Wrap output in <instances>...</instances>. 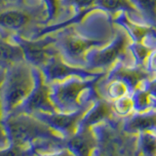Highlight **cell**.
Returning <instances> with one entry per match:
<instances>
[{
	"label": "cell",
	"instance_id": "13",
	"mask_svg": "<svg viewBox=\"0 0 156 156\" xmlns=\"http://www.w3.org/2000/svg\"><path fill=\"white\" fill-rule=\"evenodd\" d=\"M45 7L46 10V21L44 26L61 23L62 16L67 13L62 0H39Z\"/></svg>",
	"mask_w": 156,
	"mask_h": 156
},
{
	"label": "cell",
	"instance_id": "18",
	"mask_svg": "<svg viewBox=\"0 0 156 156\" xmlns=\"http://www.w3.org/2000/svg\"><path fill=\"white\" fill-rule=\"evenodd\" d=\"M144 69L147 71L151 76L156 75V49L149 54L144 63Z\"/></svg>",
	"mask_w": 156,
	"mask_h": 156
},
{
	"label": "cell",
	"instance_id": "10",
	"mask_svg": "<svg viewBox=\"0 0 156 156\" xmlns=\"http://www.w3.org/2000/svg\"><path fill=\"white\" fill-rule=\"evenodd\" d=\"M105 77L114 78L123 81L129 86L134 93L135 90L143 85V83L152 77L144 69V67L139 66H127L122 62H117L110 69L105 73Z\"/></svg>",
	"mask_w": 156,
	"mask_h": 156
},
{
	"label": "cell",
	"instance_id": "2",
	"mask_svg": "<svg viewBox=\"0 0 156 156\" xmlns=\"http://www.w3.org/2000/svg\"><path fill=\"white\" fill-rule=\"evenodd\" d=\"M105 74L91 78L71 76L50 83L53 104L58 112H74L95 101L98 82Z\"/></svg>",
	"mask_w": 156,
	"mask_h": 156
},
{
	"label": "cell",
	"instance_id": "4",
	"mask_svg": "<svg viewBox=\"0 0 156 156\" xmlns=\"http://www.w3.org/2000/svg\"><path fill=\"white\" fill-rule=\"evenodd\" d=\"M132 40L123 28L116 26L114 37L105 46L92 49L85 57L86 68L94 71L107 72L117 62L135 66L136 62L129 50Z\"/></svg>",
	"mask_w": 156,
	"mask_h": 156
},
{
	"label": "cell",
	"instance_id": "7",
	"mask_svg": "<svg viewBox=\"0 0 156 156\" xmlns=\"http://www.w3.org/2000/svg\"><path fill=\"white\" fill-rule=\"evenodd\" d=\"M33 69L35 84L27 99L15 112H23L30 115L56 112V107L53 104L51 97V84L46 80L40 68L33 66Z\"/></svg>",
	"mask_w": 156,
	"mask_h": 156
},
{
	"label": "cell",
	"instance_id": "17",
	"mask_svg": "<svg viewBox=\"0 0 156 156\" xmlns=\"http://www.w3.org/2000/svg\"><path fill=\"white\" fill-rule=\"evenodd\" d=\"M112 108L117 114L126 116L134 109V102L131 96H125L112 101Z\"/></svg>",
	"mask_w": 156,
	"mask_h": 156
},
{
	"label": "cell",
	"instance_id": "15",
	"mask_svg": "<svg viewBox=\"0 0 156 156\" xmlns=\"http://www.w3.org/2000/svg\"><path fill=\"white\" fill-rule=\"evenodd\" d=\"M129 50L136 62V65L139 66H141V67H144V63H145L146 58H148L149 54L153 51V49L146 46L144 43L131 42L130 46H129Z\"/></svg>",
	"mask_w": 156,
	"mask_h": 156
},
{
	"label": "cell",
	"instance_id": "6",
	"mask_svg": "<svg viewBox=\"0 0 156 156\" xmlns=\"http://www.w3.org/2000/svg\"><path fill=\"white\" fill-rule=\"evenodd\" d=\"M12 39L22 48L24 61L29 65L41 68L50 58L58 53L55 34L29 38L22 33H10Z\"/></svg>",
	"mask_w": 156,
	"mask_h": 156
},
{
	"label": "cell",
	"instance_id": "14",
	"mask_svg": "<svg viewBox=\"0 0 156 156\" xmlns=\"http://www.w3.org/2000/svg\"><path fill=\"white\" fill-rule=\"evenodd\" d=\"M145 23L156 27V0H131Z\"/></svg>",
	"mask_w": 156,
	"mask_h": 156
},
{
	"label": "cell",
	"instance_id": "19",
	"mask_svg": "<svg viewBox=\"0 0 156 156\" xmlns=\"http://www.w3.org/2000/svg\"><path fill=\"white\" fill-rule=\"evenodd\" d=\"M141 86H143L144 89L147 90L156 100V75L148 78L147 80H145Z\"/></svg>",
	"mask_w": 156,
	"mask_h": 156
},
{
	"label": "cell",
	"instance_id": "12",
	"mask_svg": "<svg viewBox=\"0 0 156 156\" xmlns=\"http://www.w3.org/2000/svg\"><path fill=\"white\" fill-rule=\"evenodd\" d=\"M95 8L110 14L112 17L120 12H125L133 21L146 23L131 0H99Z\"/></svg>",
	"mask_w": 156,
	"mask_h": 156
},
{
	"label": "cell",
	"instance_id": "9",
	"mask_svg": "<svg viewBox=\"0 0 156 156\" xmlns=\"http://www.w3.org/2000/svg\"><path fill=\"white\" fill-rule=\"evenodd\" d=\"M112 21L128 33L132 42L144 43L153 50L156 49V27L133 21L125 12L114 15Z\"/></svg>",
	"mask_w": 156,
	"mask_h": 156
},
{
	"label": "cell",
	"instance_id": "16",
	"mask_svg": "<svg viewBox=\"0 0 156 156\" xmlns=\"http://www.w3.org/2000/svg\"><path fill=\"white\" fill-rule=\"evenodd\" d=\"M99 0H62L67 12L73 13V16L78 13L95 9V6Z\"/></svg>",
	"mask_w": 156,
	"mask_h": 156
},
{
	"label": "cell",
	"instance_id": "1",
	"mask_svg": "<svg viewBox=\"0 0 156 156\" xmlns=\"http://www.w3.org/2000/svg\"><path fill=\"white\" fill-rule=\"evenodd\" d=\"M112 16L100 9L89 10L80 22L54 32L56 45L63 60L72 66L86 67L85 57L92 49L105 46L115 35Z\"/></svg>",
	"mask_w": 156,
	"mask_h": 156
},
{
	"label": "cell",
	"instance_id": "11",
	"mask_svg": "<svg viewBox=\"0 0 156 156\" xmlns=\"http://www.w3.org/2000/svg\"><path fill=\"white\" fill-rule=\"evenodd\" d=\"M22 61H24L22 48L9 32L0 30V68H6Z\"/></svg>",
	"mask_w": 156,
	"mask_h": 156
},
{
	"label": "cell",
	"instance_id": "5",
	"mask_svg": "<svg viewBox=\"0 0 156 156\" xmlns=\"http://www.w3.org/2000/svg\"><path fill=\"white\" fill-rule=\"evenodd\" d=\"M46 10L39 1L37 5L24 7H6L0 9V30L9 33H21L31 24L42 22L45 24Z\"/></svg>",
	"mask_w": 156,
	"mask_h": 156
},
{
	"label": "cell",
	"instance_id": "3",
	"mask_svg": "<svg viewBox=\"0 0 156 156\" xmlns=\"http://www.w3.org/2000/svg\"><path fill=\"white\" fill-rule=\"evenodd\" d=\"M34 84L33 66L26 61L5 68L1 85V98L4 116L17 111L31 93Z\"/></svg>",
	"mask_w": 156,
	"mask_h": 156
},
{
	"label": "cell",
	"instance_id": "8",
	"mask_svg": "<svg viewBox=\"0 0 156 156\" xmlns=\"http://www.w3.org/2000/svg\"><path fill=\"white\" fill-rule=\"evenodd\" d=\"M40 69L42 70L44 76L49 83L58 82L71 76L91 78L106 73L102 71H94L83 66H72L63 60L60 53L53 56L46 65L41 67Z\"/></svg>",
	"mask_w": 156,
	"mask_h": 156
}]
</instances>
